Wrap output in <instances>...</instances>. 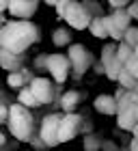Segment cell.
<instances>
[{
  "mask_svg": "<svg viewBox=\"0 0 138 151\" xmlns=\"http://www.w3.org/2000/svg\"><path fill=\"white\" fill-rule=\"evenodd\" d=\"M134 91H136V93H138V82H136V88H134Z\"/></svg>",
  "mask_w": 138,
  "mask_h": 151,
  "instance_id": "cell-41",
  "label": "cell"
},
{
  "mask_svg": "<svg viewBox=\"0 0 138 151\" xmlns=\"http://www.w3.org/2000/svg\"><path fill=\"white\" fill-rule=\"evenodd\" d=\"M132 136H134V138H138V121L134 123V127H132Z\"/></svg>",
  "mask_w": 138,
  "mask_h": 151,
  "instance_id": "cell-37",
  "label": "cell"
},
{
  "mask_svg": "<svg viewBox=\"0 0 138 151\" xmlns=\"http://www.w3.org/2000/svg\"><path fill=\"white\" fill-rule=\"evenodd\" d=\"M47 56L50 54H37L32 58V69L34 71H47Z\"/></svg>",
  "mask_w": 138,
  "mask_h": 151,
  "instance_id": "cell-26",
  "label": "cell"
},
{
  "mask_svg": "<svg viewBox=\"0 0 138 151\" xmlns=\"http://www.w3.org/2000/svg\"><path fill=\"white\" fill-rule=\"evenodd\" d=\"M47 73L52 76L54 82L65 84L69 73H71V58L67 54H50L47 56Z\"/></svg>",
  "mask_w": 138,
  "mask_h": 151,
  "instance_id": "cell-10",
  "label": "cell"
},
{
  "mask_svg": "<svg viewBox=\"0 0 138 151\" xmlns=\"http://www.w3.org/2000/svg\"><path fill=\"white\" fill-rule=\"evenodd\" d=\"M30 145H32V149H39V151H43V149H47V142L39 136V132L30 138Z\"/></svg>",
  "mask_w": 138,
  "mask_h": 151,
  "instance_id": "cell-28",
  "label": "cell"
},
{
  "mask_svg": "<svg viewBox=\"0 0 138 151\" xmlns=\"http://www.w3.org/2000/svg\"><path fill=\"white\" fill-rule=\"evenodd\" d=\"M39 9V0H9V11L13 17L30 19Z\"/></svg>",
  "mask_w": 138,
  "mask_h": 151,
  "instance_id": "cell-13",
  "label": "cell"
},
{
  "mask_svg": "<svg viewBox=\"0 0 138 151\" xmlns=\"http://www.w3.org/2000/svg\"><path fill=\"white\" fill-rule=\"evenodd\" d=\"M95 110L99 114H116V108H119V99L114 95H97L93 101Z\"/></svg>",
  "mask_w": 138,
  "mask_h": 151,
  "instance_id": "cell-16",
  "label": "cell"
},
{
  "mask_svg": "<svg viewBox=\"0 0 138 151\" xmlns=\"http://www.w3.org/2000/svg\"><path fill=\"white\" fill-rule=\"evenodd\" d=\"M127 11H129V15L134 19H138V0H132V2L127 4Z\"/></svg>",
  "mask_w": 138,
  "mask_h": 151,
  "instance_id": "cell-31",
  "label": "cell"
},
{
  "mask_svg": "<svg viewBox=\"0 0 138 151\" xmlns=\"http://www.w3.org/2000/svg\"><path fill=\"white\" fill-rule=\"evenodd\" d=\"M82 125H84V114L63 112V119H60V129H58L60 142H69V140H73L78 134H82Z\"/></svg>",
  "mask_w": 138,
  "mask_h": 151,
  "instance_id": "cell-9",
  "label": "cell"
},
{
  "mask_svg": "<svg viewBox=\"0 0 138 151\" xmlns=\"http://www.w3.org/2000/svg\"><path fill=\"white\" fill-rule=\"evenodd\" d=\"M82 4H84V9L91 13V17H97V15H106L104 13V6H99L97 0H82Z\"/></svg>",
  "mask_w": 138,
  "mask_h": 151,
  "instance_id": "cell-24",
  "label": "cell"
},
{
  "mask_svg": "<svg viewBox=\"0 0 138 151\" xmlns=\"http://www.w3.org/2000/svg\"><path fill=\"white\" fill-rule=\"evenodd\" d=\"M63 19L69 24V28H73V30H86L93 22L91 13L84 9L82 0H71V4H69V9H67Z\"/></svg>",
  "mask_w": 138,
  "mask_h": 151,
  "instance_id": "cell-8",
  "label": "cell"
},
{
  "mask_svg": "<svg viewBox=\"0 0 138 151\" xmlns=\"http://www.w3.org/2000/svg\"><path fill=\"white\" fill-rule=\"evenodd\" d=\"M108 19V32H110V39L114 41H121L123 35H125V30L132 26V15H129L127 6H123V9H112L110 15H106Z\"/></svg>",
  "mask_w": 138,
  "mask_h": 151,
  "instance_id": "cell-6",
  "label": "cell"
},
{
  "mask_svg": "<svg viewBox=\"0 0 138 151\" xmlns=\"http://www.w3.org/2000/svg\"><path fill=\"white\" fill-rule=\"evenodd\" d=\"M13 104V99L9 97V93L0 91V125H4L9 121V108Z\"/></svg>",
  "mask_w": 138,
  "mask_h": 151,
  "instance_id": "cell-21",
  "label": "cell"
},
{
  "mask_svg": "<svg viewBox=\"0 0 138 151\" xmlns=\"http://www.w3.org/2000/svg\"><path fill=\"white\" fill-rule=\"evenodd\" d=\"M60 119H63V112H50V114H45L43 119H41V123H39V136L47 142V147L60 145V138H58Z\"/></svg>",
  "mask_w": 138,
  "mask_h": 151,
  "instance_id": "cell-7",
  "label": "cell"
},
{
  "mask_svg": "<svg viewBox=\"0 0 138 151\" xmlns=\"http://www.w3.org/2000/svg\"><path fill=\"white\" fill-rule=\"evenodd\" d=\"M116 82L123 86V88H136V82H138V78L129 71V69H125V65H123V69L119 71V78H116Z\"/></svg>",
  "mask_w": 138,
  "mask_h": 151,
  "instance_id": "cell-20",
  "label": "cell"
},
{
  "mask_svg": "<svg viewBox=\"0 0 138 151\" xmlns=\"http://www.w3.org/2000/svg\"><path fill=\"white\" fill-rule=\"evenodd\" d=\"M93 132V121L88 119V116H84V125H82V134H88Z\"/></svg>",
  "mask_w": 138,
  "mask_h": 151,
  "instance_id": "cell-33",
  "label": "cell"
},
{
  "mask_svg": "<svg viewBox=\"0 0 138 151\" xmlns=\"http://www.w3.org/2000/svg\"><path fill=\"white\" fill-rule=\"evenodd\" d=\"M121 41H125V43H129L132 47H136V45H138V26H129Z\"/></svg>",
  "mask_w": 138,
  "mask_h": 151,
  "instance_id": "cell-25",
  "label": "cell"
},
{
  "mask_svg": "<svg viewBox=\"0 0 138 151\" xmlns=\"http://www.w3.org/2000/svg\"><path fill=\"white\" fill-rule=\"evenodd\" d=\"M34 78V69H30L28 65L22 67V69L17 71H9V76H6V84H9L11 88H15V91H19L22 86L30 84V80Z\"/></svg>",
  "mask_w": 138,
  "mask_h": 151,
  "instance_id": "cell-14",
  "label": "cell"
},
{
  "mask_svg": "<svg viewBox=\"0 0 138 151\" xmlns=\"http://www.w3.org/2000/svg\"><path fill=\"white\" fill-rule=\"evenodd\" d=\"M4 147H6V136L0 132V149H4Z\"/></svg>",
  "mask_w": 138,
  "mask_h": 151,
  "instance_id": "cell-35",
  "label": "cell"
},
{
  "mask_svg": "<svg viewBox=\"0 0 138 151\" xmlns=\"http://www.w3.org/2000/svg\"><path fill=\"white\" fill-rule=\"evenodd\" d=\"M43 2H45V4H50V6H56L60 0H43Z\"/></svg>",
  "mask_w": 138,
  "mask_h": 151,
  "instance_id": "cell-38",
  "label": "cell"
},
{
  "mask_svg": "<svg viewBox=\"0 0 138 151\" xmlns=\"http://www.w3.org/2000/svg\"><path fill=\"white\" fill-rule=\"evenodd\" d=\"M132 54H134V47L129 45V43H125V41H119V45H116V58H119L123 65L129 60Z\"/></svg>",
  "mask_w": 138,
  "mask_h": 151,
  "instance_id": "cell-22",
  "label": "cell"
},
{
  "mask_svg": "<svg viewBox=\"0 0 138 151\" xmlns=\"http://www.w3.org/2000/svg\"><path fill=\"white\" fill-rule=\"evenodd\" d=\"M67 56L71 58V78L80 80L88 69L93 67V52L86 50V45L82 43H71L67 45Z\"/></svg>",
  "mask_w": 138,
  "mask_h": 151,
  "instance_id": "cell-4",
  "label": "cell"
},
{
  "mask_svg": "<svg viewBox=\"0 0 138 151\" xmlns=\"http://www.w3.org/2000/svg\"><path fill=\"white\" fill-rule=\"evenodd\" d=\"M17 101H22V104L28 106V108H39V106H41L39 99H37V95L32 93L30 84H26V86H22V88L17 91Z\"/></svg>",
  "mask_w": 138,
  "mask_h": 151,
  "instance_id": "cell-19",
  "label": "cell"
},
{
  "mask_svg": "<svg viewBox=\"0 0 138 151\" xmlns=\"http://www.w3.org/2000/svg\"><path fill=\"white\" fill-rule=\"evenodd\" d=\"M136 106H138V93L134 88H125V93L119 99V108H116V125L121 129L132 132L134 123H136Z\"/></svg>",
  "mask_w": 138,
  "mask_h": 151,
  "instance_id": "cell-3",
  "label": "cell"
},
{
  "mask_svg": "<svg viewBox=\"0 0 138 151\" xmlns=\"http://www.w3.org/2000/svg\"><path fill=\"white\" fill-rule=\"evenodd\" d=\"M101 149H108V151H116L119 147H116L114 140H101Z\"/></svg>",
  "mask_w": 138,
  "mask_h": 151,
  "instance_id": "cell-32",
  "label": "cell"
},
{
  "mask_svg": "<svg viewBox=\"0 0 138 151\" xmlns=\"http://www.w3.org/2000/svg\"><path fill=\"white\" fill-rule=\"evenodd\" d=\"M4 22H6V19H4V15H2V11H0V26H2Z\"/></svg>",
  "mask_w": 138,
  "mask_h": 151,
  "instance_id": "cell-39",
  "label": "cell"
},
{
  "mask_svg": "<svg viewBox=\"0 0 138 151\" xmlns=\"http://www.w3.org/2000/svg\"><path fill=\"white\" fill-rule=\"evenodd\" d=\"M132 0H108L110 9H123V6H127Z\"/></svg>",
  "mask_w": 138,
  "mask_h": 151,
  "instance_id": "cell-30",
  "label": "cell"
},
{
  "mask_svg": "<svg viewBox=\"0 0 138 151\" xmlns=\"http://www.w3.org/2000/svg\"><path fill=\"white\" fill-rule=\"evenodd\" d=\"M101 140L104 138H99L95 132H88V134H84V149L86 151H97V149H101Z\"/></svg>",
  "mask_w": 138,
  "mask_h": 151,
  "instance_id": "cell-23",
  "label": "cell"
},
{
  "mask_svg": "<svg viewBox=\"0 0 138 151\" xmlns=\"http://www.w3.org/2000/svg\"><path fill=\"white\" fill-rule=\"evenodd\" d=\"M71 30L67 28V26H58V28H54L52 32V43L56 47H65V45H71Z\"/></svg>",
  "mask_w": 138,
  "mask_h": 151,
  "instance_id": "cell-18",
  "label": "cell"
},
{
  "mask_svg": "<svg viewBox=\"0 0 138 151\" xmlns=\"http://www.w3.org/2000/svg\"><path fill=\"white\" fill-rule=\"evenodd\" d=\"M88 32H91L93 37H97V39H108L110 32H108V19H106V15L93 17L91 26H88Z\"/></svg>",
  "mask_w": 138,
  "mask_h": 151,
  "instance_id": "cell-17",
  "label": "cell"
},
{
  "mask_svg": "<svg viewBox=\"0 0 138 151\" xmlns=\"http://www.w3.org/2000/svg\"><path fill=\"white\" fill-rule=\"evenodd\" d=\"M82 101H84V93L75 91V88H69V91H63L60 93V99H58V106L63 112H75Z\"/></svg>",
  "mask_w": 138,
  "mask_h": 151,
  "instance_id": "cell-15",
  "label": "cell"
},
{
  "mask_svg": "<svg viewBox=\"0 0 138 151\" xmlns=\"http://www.w3.org/2000/svg\"><path fill=\"white\" fill-rule=\"evenodd\" d=\"M129 149L138 151V138H132V142H129Z\"/></svg>",
  "mask_w": 138,
  "mask_h": 151,
  "instance_id": "cell-36",
  "label": "cell"
},
{
  "mask_svg": "<svg viewBox=\"0 0 138 151\" xmlns=\"http://www.w3.org/2000/svg\"><path fill=\"white\" fill-rule=\"evenodd\" d=\"M125 69H129V71H132L136 78H138V54H136V52L129 56V60L125 63Z\"/></svg>",
  "mask_w": 138,
  "mask_h": 151,
  "instance_id": "cell-27",
  "label": "cell"
},
{
  "mask_svg": "<svg viewBox=\"0 0 138 151\" xmlns=\"http://www.w3.org/2000/svg\"><path fill=\"white\" fill-rule=\"evenodd\" d=\"M116 45L119 43H106L101 47V63L106 67V76L110 80H116L119 78V71L123 69V63L116 58Z\"/></svg>",
  "mask_w": 138,
  "mask_h": 151,
  "instance_id": "cell-11",
  "label": "cell"
},
{
  "mask_svg": "<svg viewBox=\"0 0 138 151\" xmlns=\"http://www.w3.org/2000/svg\"><path fill=\"white\" fill-rule=\"evenodd\" d=\"M28 52H22V54H17V52H11V50H6V47H0V67L6 71H17V69H22V67L28 65Z\"/></svg>",
  "mask_w": 138,
  "mask_h": 151,
  "instance_id": "cell-12",
  "label": "cell"
},
{
  "mask_svg": "<svg viewBox=\"0 0 138 151\" xmlns=\"http://www.w3.org/2000/svg\"><path fill=\"white\" fill-rule=\"evenodd\" d=\"M136 121H138V106H136Z\"/></svg>",
  "mask_w": 138,
  "mask_h": 151,
  "instance_id": "cell-40",
  "label": "cell"
},
{
  "mask_svg": "<svg viewBox=\"0 0 138 151\" xmlns=\"http://www.w3.org/2000/svg\"><path fill=\"white\" fill-rule=\"evenodd\" d=\"M63 84H58V82H52L43 78V76H34V78L30 80V88L32 93L37 95L39 104L41 106H50V104H56L58 106V93H63V88H60Z\"/></svg>",
  "mask_w": 138,
  "mask_h": 151,
  "instance_id": "cell-5",
  "label": "cell"
},
{
  "mask_svg": "<svg viewBox=\"0 0 138 151\" xmlns=\"http://www.w3.org/2000/svg\"><path fill=\"white\" fill-rule=\"evenodd\" d=\"M41 41V30L37 24H32L30 19H6L0 26V47H6L11 52H28L30 45Z\"/></svg>",
  "mask_w": 138,
  "mask_h": 151,
  "instance_id": "cell-1",
  "label": "cell"
},
{
  "mask_svg": "<svg viewBox=\"0 0 138 151\" xmlns=\"http://www.w3.org/2000/svg\"><path fill=\"white\" fill-rule=\"evenodd\" d=\"M69 4H71V0H60V2L54 6V9H56L58 19H63V17H65V13H67V9H69Z\"/></svg>",
  "mask_w": 138,
  "mask_h": 151,
  "instance_id": "cell-29",
  "label": "cell"
},
{
  "mask_svg": "<svg viewBox=\"0 0 138 151\" xmlns=\"http://www.w3.org/2000/svg\"><path fill=\"white\" fill-rule=\"evenodd\" d=\"M6 9H9V0H0V11H6Z\"/></svg>",
  "mask_w": 138,
  "mask_h": 151,
  "instance_id": "cell-34",
  "label": "cell"
},
{
  "mask_svg": "<svg viewBox=\"0 0 138 151\" xmlns=\"http://www.w3.org/2000/svg\"><path fill=\"white\" fill-rule=\"evenodd\" d=\"M6 127H9L11 136L17 142H30V138L39 132L37 129V121H34V114L30 112L28 106H24L22 101H13L9 108V121H6Z\"/></svg>",
  "mask_w": 138,
  "mask_h": 151,
  "instance_id": "cell-2",
  "label": "cell"
}]
</instances>
